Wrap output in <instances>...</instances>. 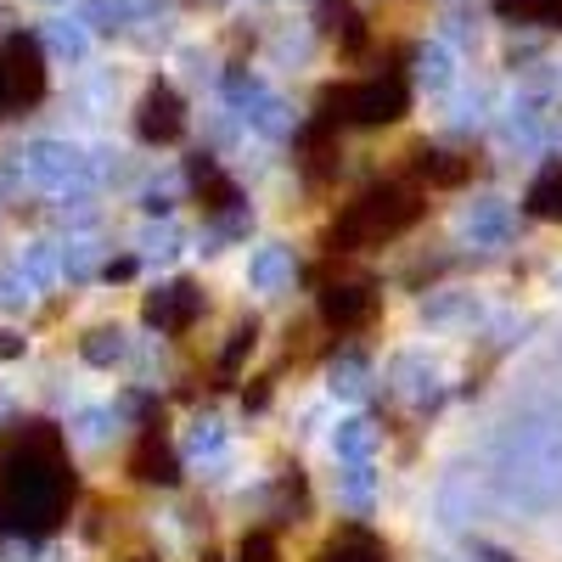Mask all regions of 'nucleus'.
Here are the masks:
<instances>
[{"label": "nucleus", "mask_w": 562, "mask_h": 562, "mask_svg": "<svg viewBox=\"0 0 562 562\" xmlns=\"http://www.w3.org/2000/svg\"><path fill=\"white\" fill-rule=\"evenodd\" d=\"M237 562H281V546H276V535H265V529L243 535V546H237Z\"/></svg>", "instance_id": "nucleus-16"}, {"label": "nucleus", "mask_w": 562, "mask_h": 562, "mask_svg": "<svg viewBox=\"0 0 562 562\" xmlns=\"http://www.w3.org/2000/svg\"><path fill=\"white\" fill-rule=\"evenodd\" d=\"M130 473H135L140 484H175V479H180V461H175V450H169V439H164L158 428L140 434V445H135V456H130Z\"/></svg>", "instance_id": "nucleus-8"}, {"label": "nucleus", "mask_w": 562, "mask_h": 562, "mask_svg": "<svg viewBox=\"0 0 562 562\" xmlns=\"http://www.w3.org/2000/svg\"><path fill=\"white\" fill-rule=\"evenodd\" d=\"M140 562H153V557H140Z\"/></svg>", "instance_id": "nucleus-17"}, {"label": "nucleus", "mask_w": 562, "mask_h": 562, "mask_svg": "<svg viewBox=\"0 0 562 562\" xmlns=\"http://www.w3.org/2000/svg\"><path fill=\"white\" fill-rule=\"evenodd\" d=\"M495 12L512 23H546L562 29V0H495Z\"/></svg>", "instance_id": "nucleus-14"}, {"label": "nucleus", "mask_w": 562, "mask_h": 562, "mask_svg": "<svg viewBox=\"0 0 562 562\" xmlns=\"http://www.w3.org/2000/svg\"><path fill=\"white\" fill-rule=\"evenodd\" d=\"M0 90H7L12 102H40L45 97V57L29 34H18L7 45V57H0Z\"/></svg>", "instance_id": "nucleus-6"}, {"label": "nucleus", "mask_w": 562, "mask_h": 562, "mask_svg": "<svg viewBox=\"0 0 562 562\" xmlns=\"http://www.w3.org/2000/svg\"><path fill=\"white\" fill-rule=\"evenodd\" d=\"M299 153H304L299 164H304V180H310V186H321L326 175H338V158H344V153H338V135H333V124H326V119L304 130V147H299Z\"/></svg>", "instance_id": "nucleus-11"}, {"label": "nucleus", "mask_w": 562, "mask_h": 562, "mask_svg": "<svg viewBox=\"0 0 562 562\" xmlns=\"http://www.w3.org/2000/svg\"><path fill=\"white\" fill-rule=\"evenodd\" d=\"M198 288L192 281H175V288H164L158 299H147V321L153 326H164V333H186L192 326V315H198Z\"/></svg>", "instance_id": "nucleus-9"}, {"label": "nucleus", "mask_w": 562, "mask_h": 562, "mask_svg": "<svg viewBox=\"0 0 562 562\" xmlns=\"http://www.w3.org/2000/svg\"><path fill=\"white\" fill-rule=\"evenodd\" d=\"M411 108V90L400 74H378V79H349L321 90V119L326 124H394Z\"/></svg>", "instance_id": "nucleus-4"}, {"label": "nucleus", "mask_w": 562, "mask_h": 562, "mask_svg": "<svg viewBox=\"0 0 562 562\" xmlns=\"http://www.w3.org/2000/svg\"><path fill=\"white\" fill-rule=\"evenodd\" d=\"M422 209H428V198H422L416 180H378V186H366L355 203H344L333 231H326V254L383 248V243L405 237V231L422 220Z\"/></svg>", "instance_id": "nucleus-3"}, {"label": "nucleus", "mask_w": 562, "mask_h": 562, "mask_svg": "<svg viewBox=\"0 0 562 562\" xmlns=\"http://www.w3.org/2000/svg\"><path fill=\"white\" fill-rule=\"evenodd\" d=\"M321 562H389V546L371 529H360V524H344L333 540H326Z\"/></svg>", "instance_id": "nucleus-12"}, {"label": "nucleus", "mask_w": 562, "mask_h": 562, "mask_svg": "<svg viewBox=\"0 0 562 562\" xmlns=\"http://www.w3.org/2000/svg\"><path fill=\"white\" fill-rule=\"evenodd\" d=\"M321 310L338 333H355V326H366L378 315V293H371V281H333V288L321 293Z\"/></svg>", "instance_id": "nucleus-7"}, {"label": "nucleus", "mask_w": 562, "mask_h": 562, "mask_svg": "<svg viewBox=\"0 0 562 562\" xmlns=\"http://www.w3.org/2000/svg\"><path fill=\"white\" fill-rule=\"evenodd\" d=\"M74 506V461L52 422H18L0 439V535H52Z\"/></svg>", "instance_id": "nucleus-1"}, {"label": "nucleus", "mask_w": 562, "mask_h": 562, "mask_svg": "<svg viewBox=\"0 0 562 562\" xmlns=\"http://www.w3.org/2000/svg\"><path fill=\"white\" fill-rule=\"evenodd\" d=\"M529 214H535V220H562V164H551V169L529 186Z\"/></svg>", "instance_id": "nucleus-15"}, {"label": "nucleus", "mask_w": 562, "mask_h": 562, "mask_svg": "<svg viewBox=\"0 0 562 562\" xmlns=\"http://www.w3.org/2000/svg\"><path fill=\"white\" fill-rule=\"evenodd\" d=\"M473 169H479L473 158H456V153H439V147H416V153H411L416 186H461Z\"/></svg>", "instance_id": "nucleus-10"}, {"label": "nucleus", "mask_w": 562, "mask_h": 562, "mask_svg": "<svg viewBox=\"0 0 562 562\" xmlns=\"http://www.w3.org/2000/svg\"><path fill=\"white\" fill-rule=\"evenodd\" d=\"M0 97H7V90H0Z\"/></svg>", "instance_id": "nucleus-18"}, {"label": "nucleus", "mask_w": 562, "mask_h": 562, "mask_svg": "<svg viewBox=\"0 0 562 562\" xmlns=\"http://www.w3.org/2000/svg\"><path fill=\"white\" fill-rule=\"evenodd\" d=\"M495 484L524 512H551L562 501V422L557 416L506 422V434L495 439Z\"/></svg>", "instance_id": "nucleus-2"}, {"label": "nucleus", "mask_w": 562, "mask_h": 562, "mask_svg": "<svg viewBox=\"0 0 562 562\" xmlns=\"http://www.w3.org/2000/svg\"><path fill=\"white\" fill-rule=\"evenodd\" d=\"M135 135L153 140V147H175V140L186 135V102L175 97L169 85H153L147 97H140V108H135Z\"/></svg>", "instance_id": "nucleus-5"}, {"label": "nucleus", "mask_w": 562, "mask_h": 562, "mask_svg": "<svg viewBox=\"0 0 562 562\" xmlns=\"http://www.w3.org/2000/svg\"><path fill=\"white\" fill-rule=\"evenodd\" d=\"M321 29L338 40L344 57H360L366 52V23H360V12L349 7V0H321Z\"/></svg>", "instance_id": "nucleus-13"}]
</instances>
